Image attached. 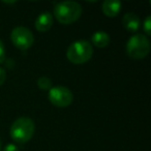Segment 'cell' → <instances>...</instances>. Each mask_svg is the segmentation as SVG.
Returning <instances> with one entry per match:
<instances>
[{"label": "cell", "mask_w": 151, "mask_h": 151, "mask_svg": "<svg viewBox=\"0 0 151 151\" xmlns=\"http://www.w3.org/2000/svg\"><path fill=\"white\" fill-rule=\"evenodd\" d=\"M111 42L110 35L106 31H96L91 36V45L97 48H106Z\"/></svg>", "instance_id": "30bf717a"}, {"label": "cell", "mask_w": 151, "mask_h": 151, "mask_svg": "<svg viewBox=\"0 0 151 151\" xmlns=\"http://www.w3.org/2000/svg\"><path fill=\"white\" fill-rule=\"evenodd\" d=\"M143 29L147 35H151V16H147L143 23Z\"/></svg>", "instance_id": "7c38bea8"}, {"label": "cell", "mask_w": 151, "mask_h": 151, "mask_svg": "<svg viewBox=\"0 0 151 151\" xmlns=\"http://www.w3.org/2000/svg\"><path fill=\"white\" fill-rule=\"evenodd\" d=\"M122 3L118 0H105L101 3V11L108 18H115L121 11Z\"/></svg>", "instance_id": "ba28073f"}, {"label": "cell", "mask_w": 151, "mask_h": 151, "mask_svg": "<svg viewBox=\"0 0 151 151\" xmlns=\"http://www.w3.org/2000/svg\"><path fill=\"white\" fill-rule=\"evenodd\" d=\"M6 80V71L4 68L0 67V86H2Z\"/></svg>", "instance_id": "5bb4252c"}, {"label": "cell", "mask_w": 151, "mask_h": 151, "mask_svg": "<svg viewBox=\"0 0 151 151\" xmlns=\"http://www.w3.org/2000/svg\"><path fill=\"white\" fill-rule=\"evenodd\" d=\"M126 54L134 60H141L150 53V40L146 35L141 33L134 34L126 44Z\"/></svg>", "instance_id": "277c9868"}, {"label": "cell", "mask_w": 151, "mask_h": 151, "mask_svg": "<svg viewBox=\"0 0 151 151\" xmlns=\"http://www.w3.org/2000/svg\"><path fill=\"white\" fill-rule=\"evenodd\" d=\"M3 151H19V149H18V147L15 144H9L5 146Z\"/></svg>", "instance_id": "9a60e30c"}, {"label": "cell", "mask_w": 151, "mask_h": 151, "mask_svg": "<svg viewBox=\"0 0 151 151\" xmlns=\"http://www.w3.org/2000/svg\"><path fill=\"white\" fill-rule=\"evenodd\" d=\"M52 80H51L50 78H48V77H46V76H42V77H40V79L37 80V86L40 89H42V90H50L51 88H52Z\"/></svg>", "instance_id": "8fae6325"}, {"label": "cell", "mask_w": 151, "mask_h": 151, "mask_svg": "<svg viewBox=\"0 0 151 151\" xmlns=\"http://www.w3.org/2000/svg\"><path fill=\"white\" fill-rule=\"evenodd\" d=\"M35 132V124L29 117H20L15 120L9 129V136L15 142L24 144L32 139Z\"/></svg>", "instance_id": "7a4b0ae2"}, {"label": "cell", "mask_w": 151, "mask_h": 151, "mask_svg": "<svg viewBox=\"0 0 151 151\" xmlns=\"http://www.w3.org/2000/svg\"><path fill=\"white\" fill-rule=\"evenodd\" d=\"M3 2L7 3V4H13V3H16V1H11V2H9V1H3Z\"/></svg>", "instance_id": "2e32d148"}, {"label": "cell", "mask_w": 151, "mask_h": 151, "mask_svg": "<svg viewBox=\"0 0 151 151\" xmlns=\"http://www.w3.org/2000/svg\"><path fill=\"white\" fill-rule=\"evenodd\" d=\"M82 6L76 1H61L54 6V17L60 24L69 25L80 19Z\"/></svg>", "instance_id": "6da1fadb"}, {"label": "cell", "mask_w": 151, "mask_h": 151, "mask_svg": "<svg viewBox=\"0 0 151 151\" xmlns=\"http://www.w3.org/2000/svg\"><path fill=\"white\" fill-rule=\"evenodd\" d=\"M122 25L125 29L130 32H137L140 28L141 21L140 18L134 13H127L123 16L122 19Z\"/></svg>", "instance_id": "9c48e42d"}, {"label": "cell", "mask_w": 151, "mask_h": 151, "mask_svg": "<svg viewBox=\"0 0 151 151\" xmlns=\"http://www.w3.org/2000/svg\"><path fill=\"white\" fill-rule=\"evenodd\" d=\"M0 151H1V142H0Z\"/></svg>", "instance_id": "e0dca14e"}, {"label": "cell", "mask_w": 151, "mask_h": 151, "mask_svg": "<svg viewBox=\"0 0 151 151\" xmlns=\"http://www.w3.org/2000/svg\"><path fill=\"white\" fill-rule=\"evenodd\" d=\"M48 99L57 108H66L73 103V94L70 89L64 86H55L49 90Z\"/></svg>", "instance_id": "5b68a950"}, {"label": "cell", "mask_w": 151, "mask_h": 151, "mask_svg": "<svg viewBox=\"0 0 151 151\" xmlns=\"http://www.w3.org/2000/svg\"><path fill=\"white\" fill-rule=\"evenodd\" d=\"M93 55V47L86 40H79L67 48L66 58L73 64H83L91 59Z\"/></svg>", "instance_id": "3957f363"}, {"label": "cell", "mask_w": 151, "mask_h": 151, "mask_svg": "<svg viewBox=\"0 0 151 151\" xmlns=\"http://www.w3.org/2000/svg\"><path fill=\"white\" fill-rule=\"evenodd\" d=\"M53 15L49 12L40 14L35 20L34 27L38 32H47L52 28L53 26Z\"/></svg>", "instance_id": "52a82bcc"}, {"label": "cell", "mask_w": 151, "mask_h": 151, "mask_svg": "<svg viewBox=\"0 0 151 151\" xmlns=\"http://www.w3.org/2000/svg\"><path fill=\"white\" fill-rule=\"evenodd\" d=\"M11 40L16 48L19 50H28L34 42V36L31 30L24 26L14 28L11 33Z\"/></svg>", "instance_id": "8992f818"}, {"label": "cell", "mask_w": 151, "mask_h": 151, "mask_svg": "<svg viewBox=\"0 0 151 151\" xmlns=\"http://www.w3.org/2000/svg\"><path fill=\"white\" fill-rule=\"evenodd\" d=\"M4 60H5V48L3 42L0 40V64Z\"/></svg>", "instance_id": "4fadbf2b"}]
</instances>
